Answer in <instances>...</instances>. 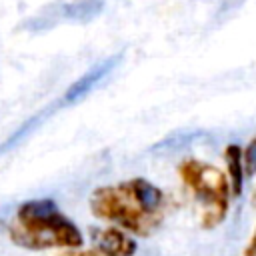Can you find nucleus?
Listing matches in <instances>:
<instances>
[{"mask_svg":"<svg viewBox=\"0 0 256 256\" xmlns=\"http://www.w3.org/2000/svg\"><path fill=\"white\" fill-rule=\"evenodd\" d=\"M242 166H244V176L246 178H252L256 174V136L242 150Z\"/></svg>","mask_w":256,"mask_h":256,"instance_id":"obj_8","label":"nucleus"},{"mask_svg":"<svg viewBox=\"0 0 256 256\" xmlns=\"http://www.w3.org/2000/svg\"><path fill=\"white\" fill-rule=\"evenodd\" d=\"M178 176L200 206V226L212 230L220 226L230 210L232 190L226 174L198 158H186L178 164Z\"/></svg>","mask_w":256,"mask_h":256,"instance_id":"obj_3","label":"nucleus"},{"mask_svg":"<svg viewBox=\"0 0 256 256\" xmlns=\"http://www.w3.org/2000/svg\"><path fill=\"white\" fill-rule=\"evenodd\" d=\"M8 236L12 244L26 250H80L84 244L80 228L58 208L52 198L22 202L8 226Z\"/></svg>","mask_w":256,"mask_h":256,"instance_id":"obj_2","label":"nucleus"},{"mask_svg":"<svg viewBox=\"0 0 256 256\" xmlns=\"http://www.w3.org/2000/svg\"><path fill=\"white\" fill-rule=\"evenodd\" d=\"M60 256H104V254H100L98 250L90 248V250H68V252L60 254Z\"/></svg>","mask_w":256,"mask_h":256,"instance_id":"obj_10","label":"nucleus"},{"mask_svg":"<svg viewBox=\"0 0 256 256\" xmlns=\"http://www.w3.org/2000/svg\"><path fill=\"white\" fill-rule=\"evenodd\" d=\"M90 212L130 236H152L166 218L168 198L150 180L130 178L96 188L90 194Z\"/></svg>","mask_w":256,"mask_h":256,"instance_id":"obj_1","label":"nucleus"},{"mask_svg":"<svg viewBox=\"0 0 256 256\" xmlns=\"http://www.w3.org/2000/svg\"><path fill=\"white\" fill-rule=\"evenodd\" d=\"M120 60V56H114V58H108V60H104L102 64H96L90 72H86L82 78H78L68 90H66V94H64V100L68 102V104H72V102H76V100H80V98H84L88 92H92V88L102 80V78H106V74L116 66V62Z\"/></svg>","mask_w":256,"mask_h":256,"instance_id":"obj_5","label":"nucleus"},{"mask_svg":"<svg viewBox=\"0 0 256 256\" xmlns=\"http://www.w3.org/2000/svg\"><path fill=\"white\" fill-rule=\"evenodd\" d=\"M224 162H226V178L230 182L232 196H240L244 188V166H242V148L238 144H228L224 148Z\"/></svg>","mask_w":256,"mask_h":256,"instance_id":"obj_6","label":"nucleus"},{"mask_svg":"<svg viewBox=\"0 0 256 256\" xmlns=\"http://www.w3.org/2000/svg\"><path fill=\"white\" fill-rule=\"evenodd\" d=\"M242 256H256V228H254V232H252L250 240L246 242V246H244V252H242Z\"/></svg>","mask_w":256,"mask_h":256,"instance_id":"obj_9","label":"nucleus"},{"mask_svg":"<svg viewBox=\"0 0 256 256\" xmlns=\"http://www.w3.org/2000/svg\"><path fill=\"white\" fill-rule=\"evenodd\" d=\"M94 250L104 256H134L136 254V240L116 226L96 228L92 230Z\"/></svg>","mask_w":256,"mask_h":256,"instance_id":"obj_4","label":"nucleus"},{"mask_svg":"<svg viewBox=\"0 0 256 256\" xmlns=\"http://www.w3.org/2000/svg\"><path fill=\"white\" fill-rule=\"evenodd\" d=\"M102 0H76V2H70L62 8V14L64 18H70V20H90L94 18L100 10H102Z\"/></svg>","mask_w":256,"mask_h":256,"instance_id":"obj_7","label":"nucleus"},{"mask_svg":"<svg viewBox=\"0 0 256 256\" xmlns=\"http://www.w3.org/2000/svg\"><path fill=\"white\" fill-rule=\"evenodd\" d=\"M254 204H256V188H254Z\"/></svg>","mask_w":256,"mask_h":256,"instance_id":"obj_11","label":"nucleus"}]
</instances>
